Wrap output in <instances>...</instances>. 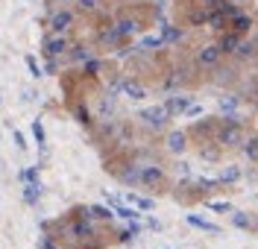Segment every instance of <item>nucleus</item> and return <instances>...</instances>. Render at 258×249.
Returning <instances> with one entry per match:
<instances>
[{
	"label": "nucleus",
	"instance_id": "1",
	"mask_svg": "<svg viewBox=\"0 0 258 249\" xmlns=\"http://www.w3.org/2000/svg\"><path fill=\"white\" fill-rule=\"evenodd\" d=\"M217 144H220V147H241V144H243V126H241V117H238V115L220 117Z\"/></svg>",
	"mask_w": 258,
	"mask_h": 249
},
{
	"label": "nucleus",
	"instance_id": "2",
	"mask_svg": "<svg viewBox=\"0 0 258 249\" xmlns=\"http://www.w3.org/2000/svg\"><path fill=\"white\" fill-rule=\"evenodd\" d=\"M138 117L144 120L147 129H156V132H161V129L167 126V120H170V115H167V109H164V106H147V109L138 112Z\"/></svg>",
	"mask_w": 258,
	"mask_h": 249
},
{
	"label": "nucleus",
	"instance_id": "3",
	"mask_svg": "<svg viewBox=\"0 0 258 249\" xmlns=\"http://www.w3.org/2000/svg\"><path fill=\"white\" fill-rule=\"evenodd\" d=\"M220 59H223V50H220V44H206V47L197 50L194 65L200 67V70H211V67L220 65Z\"/></svg>",
	"mask_w": 258,
	"mask_h": 249
},
{
	"label": "nucleus",
	"instance_id": "4",
	"mask_svg": "<svg viewBox=\"0 0 258 249\" xmlns=\"http://www.w3.org/2000/svg\"><path fill=\"white\" fill-rule=\"evenodd\" d=\"M74 47L71 41H68V35H53L50 33L44 38V44H41V53H44V59H62L68 56V50Z\"/></svg>",
	"mask_w": 258,
	"mask_h": 249
},
{
	"label": "nucleus",
	"instance_id": "5",
	"mask_svg": "<svg viewBox=\"0 0 258 249\" xmlns=\"http://www.w3.org/2000/svg\"><path fill=\"white\" fill-rule=\"evenodd\" d=\"M47 27H50V33H53V35H64L71 27H74V12H71V9H64V6H62V9H56V12L47 18Z\"/></svg>",
	"mask_w": 258,
	"mask_h": 249
},
{
	"label": "nucleus",
	"instance_id": "6",
	"mask_svg": "<svg viewBox=\"0 0 258 249\" xmlns=\"http://www.w3.org/2000/svg\"><path fill=\"white\" fill-rule=\"evenodd\" d=\"M161 106L167 109V115H170V117H179V115H185V112L194 106V97H191V94H173V97L164 100Z\"/></svg>",
	"mask_w": 258,
	"mask_h": 249
},
{
	"label": "nucleus",
	"instance_id": "7",
	"mask_svg": "<svg viewBox=\"0 0 258 249\" xmlns=\"http://www.w3.org/2000/svg\"><path fill=\"white\" fill-rule=\"evenodd\" d=\"M161 182H164V167H159V164L141 167V185L144 188H159Z\"/></svg>",
	"mask_w": 258,
	"mask_h": 249
},
{
	"label": "nucleus",
	"instance_id": "8",
	"mask_svg": "<svg viewBox=\"0 0 258 249\" xmlns=\"http://www.w3.org/2000/svg\"><path fill=\"white\" fill-rule=\"evenodd\" d=\"M220 50H223V56H232V53H238V47L243 44V35L241 33H235V30H229V33L220 35Z\"/></svg>",
	"mask_w": 258,
	"mask_h": 249
},
{
	"label": "nucleus",
	"instance_id": "9",
	"mask_svg": "<svg viewBox=\"0 0 258 249\" xmlns=\"http://www.w3.org/2000/svg\"><path fill=\"white\" fill-rule=\"evenodd\" d=\"M97 41H100L103 47H114V44H120L123 38H120V33H117V24H106V27H100Z\"/></svg>",
	"mask_w": 258,
	"mask_h": 249
},
{
	"label": "nucleus",
	"instance_id": "10",
	"mask_svg": "<svg viewBox=\"0 0 258 249\" xmlns=\"http://www.w3.org/2000/svg\"><path fill=\"white\" fill-rule=\"evenodd\" d=\"M185 147H188V135L182 132V129H173V132H167V152L179 155V152H185Z\"/></svg>",
	"mask_w": 258,
	"mask_h": 249
},
{
	"label": "nucleus",
	"instance_id": "11",
	"mask_svg": "<svg viewBox=\"0 0 258 249\" xmlns=\"http://www.w3.org/2000/svg\"><path fill=\"white\" fill-rule=\"evenodd\" d=\"M120 91H123V97H129V100H144L147 97V88L138 82V79H132V76H126V79H123Z\"/></svg>",
	"mask_w": 258,
	"mask_h": 249
},
{
	"label": "nucleus",
	"instance_id": "12",
	"mask_svg": "<svg viewBox=\"0 0 258 249\" xmlns=\"http://www.w3.org/2000/svg\"><path fill=\"white\" fill-rule=\"evenodd\" d=\"M114 24H117V33H120V38H123V41H126V38H132V35H135L138 30H141V24H138L135 18H129V15L117 18Z\"/></svg>",
	"mask_w": 258,
	"mask_h": 249
},
{
	"label": "nucleus",
	"instance_id": "13",
	"mask_svg": "<svg viewBox=\"0 0 258 249\" xmlns=\"http://www.w3.org/2000/svg\"><path fill=\"white\" fill-rule=\"evenodd\" d=\"M185 220H188V226H194V229H200V232L220 234V226H217V223H211V220H206V217H200V214H188Z\"/></svg>",
	"mask_w": 258,
	"mask_h": 249
},
{
	"label": "nucleus",
	"instance_id": "14",
	"mask_svg": "<svg viewBox=\"0 0 258 249\" xmlns=\"http://www.w3.org/2000/svg\"><path fill=\"white\" fill-rule=\"evenodd\" d=\"M41 194H44V188H41V182H27V185H24V202H27L30 208H35V205H38V199H41Z\"/></svg>",
	"mask_w": 258,
	"mask_h": 249
},
{
	"label": "nucleus",
	"instance_id": "15",
	"mask_svg": "<svg viewBox=\"0 0 258 249\" xmlns=\"http://www.w3.org/2000/svg\"><path fill=\"white\" fill-rule=\"evenodd\" d=\"M123 185H141V167L138 164H126V170H117L114 173Z\"/></svg>",
	"mask_w": 258,
	"mask_h": 249
},
{
	"label": "nucleus",
	"instance_id": "16",
	"mask_svg": "<svg viewBox=\"0 0 258 249\" xmlns=\"http://www.w3.org/2000/svg\"><path fill=\"white\" fill-rule=\"evenodd\" d=\"M161 35H164V44H179L182 38H185V30L182 27H173V24H161Z\"/></svg>",
	"mask_w": 258,
	"mask_h": 249
},
{
	"label": "nucleus",
	"instance_id": "17",
	"mask_svg": "<svg viewBox=\"0 0 258 249\" xmlns=\"http://www.w3.org/2000/svg\"><path fill=\"white\" fill-rule=\"evenodd\" d=\"M30 129H32V138H35V144H38V149H41V152L47 155V132H44V120H38V117H35Z\"/></svg>",
	"mask_w": 258,
	"mask_h": 249
},
{
	"label": "nucleus",
	"instance_id": "18",
	"mask_svg": "<svg viewBox=\"0 0 258 249\" xmlns=\"http://www.w3.org/2000/svg\"><path fill=\"white\" fill-rule=\"evenodd\" d=\"M229 30H235V33H249L252 30V18L249 15H243V12H238L235 18H229Z\"/></svg>",
	"mask_w": 258,
	"mask_h": 249
},
{
	"label": "nucleus",
	"instance_id": "19",
	"mask_svg": "<svg viewBox=\"0 0 258 249\" xmlns=\"http://www.w3.org/2000/svg\"><path fill=\"white\" fill-rule=\"evenodd\" d=\"M74 117H77V123H82L85 129H91V126H94L91 112H88V106H85V103H74Z\"/></svg>",
	"mask_w": 258,
	"mask_h": 249
},
{
	"label": "nucleus",
	"instance_id": "20",
	"mask_svg": "<svg viewBox=\"0 0 258 249\" xmlns=\"http://www.w3.org/2000/svg\"><path fill=\"white\" fill-rule=\"evenodd\" d=\"M68 59H71V62H82V65H85V62H88V59H94V56H91V50L85 47V44H74V47L68 50Z\"/></svg>",
	"mask_w": 258,
	"mask_h": 249
},
{
	"label": "nucleus",
	"instance_id": "21",
	"mask_svg": "<svg viewBox=\"0 0 258 249\" xmlns=\"http://www.w3.org/2000/svg\"><path fill=\"white\" fill-rule=\"evenodd\" d=\"M232 223L243 229V232H249V229H258V223H252V217H246V211H232Z\"/></svg>",
	"mask_w": 258,
	"mask_h": 249
},
{
	"label": "nucleus",
	"instance_id": "22",
	"mask_svg": "<svg viewBox=\"0 0 258 249\" xmlns=\"http://www.w3.org/2000/svg\"><path fill=\"white\" fill-rule=\"evenodd\" d=\"M126 202H129V205H135V208H141V211H153V208H156V202H153V199L138 197V194H132V191L126 194Z\"/></svg>",
	"mask_w": 258,
	"mask_h": 249
},
{
	"label": "nucleus",
	"instance_id": "23",
	"mask_svg": "<svg viewBox=\"0 0 258 249\" xmlns=\"http://www.w3.org/2000/svg\"><path fill=\"white\" fill-rule=\"evenodd\" d=\"M209 9H211V6H209ZM214 9H217L220 15H226V18H235L238 12H241V6H238V3H232V0H217V3H214Z\"/></svg>",
	"mask_w": 258,
	"mask_h": 249
},
{
	"label": "nucleus",
	"instance_id": "24",
	"mask_svg": "<svg viewBox=\"0 0 258 249\" xmlns=\"http://www.w3.org/2000/svg\"><path fill=\"white\" fill-rule=\"evenodd\" d=\"M209 27H211V30H217V33H223L226 27H229V18L220 15V12L211 6V12H209Z\"/></svg>",
	"mask_w": 258,
	"mask_h": 249
},
{
	"label": "nucleus",
	"instance_id": "25",
	"mask_svg": "<svg viewBox=\"0 0 258 249\" xmlns=\"http://www.w3.org/2000/svg\"><path fill=\"white\" fill-rule=\"evenodd\" d=\"M238 103H241V100L235 97V94H223V97L217 100V106H220V112H223V115H235Z\"/></svg>",
	"mask_w": 258,
	"mask_h": 249
},
{
	"label": "nucleus",
	"instance_id": "26",
	"mask_svg": "<svg viewBox=\"0 0 258 249\" xmlns=\"http://www.w3.org/2000/svg\"><path fill=\"white\" fill-rule=\"evenodd\" d=\"M91 217H94V220H112V217H117V214H114L112 205H91Z\"/></svg>",
	"mask_w": 258,
	"mask_h": 249
},
{
	"label": "nucleus",
	"instance_id": "27",
	"mask_svg": "<svg viewBox=\"0 0 258 249\" xmlns=\"http://www.w3.org/2000/svg\"><path fill=\"white\" fill-rule=\"evenodd\" d=\"M241 179V167H235V164H229L220 173V185H232V182H238Z\"/></svg>",
	"mask_w": 258,
	"mask_h": 249
},
{
	"label": "nucleus",
	"instance_id": "28",
	"mask_svg": "<svg viewBox=\"0 0 258 249\" xmlns=\"http://www.w3.org/2000/svg\"><path fill=\"white\" fill-rule=\"evenodd\" d=\"M100 67H103V62H100V59H88V62L82 65V76H88V79H94L97 73H100Z\"/></svg>",
	"mask_w": 258,
	"mask_h": 249
},
{
	"label": "nucleus",
	"instance_id": "29",
	"mask_svg": "<svg viewBox=\"0 0 258 249\" xmlns=\"http://www.w3.org/2000/svg\"><path fill=\"white\" fill-rule=\"evenodd\" d=\"M243 155H246L249 161H258V135L249 138V141H243Z\"/></svg>",
	"mask_w": 258,
	"mask_h": 249
},
{
	"label": "nucleus",
	"instance_id": "30",
	"mask_svg": "<svg viewBox=\"0 0 258 249\" xmlns=\"http://www.w3.org/2000/svg\"><path fill=\"white\" fill-rule=\"evenodd\" d=\"M38 170H41L38 164H35V167H27V170H21V173H18V179H21L24 185H27V182H38Z\"/></svg>",
	"mask_w": 258,
	"mask_h": 249
},
{
	"label": "nucleus",
	"instance_id": "31",
	"mask_svg": "<svg viewBox=\"0 0 258 249\" xmlns=\"http://www.w3.org/2000/svg\"><path fill=\"white\" fill-rule=\"evenodd\" d=\"M24 62H27V70H30L32 79H41V76H44V70H41V67H38V62H35V56H27Z\"/></svg>",
	"mask_w": 258,
	"mask_h": 249
},
{
	"label": "nucleus",
	"instance_id": "32",
	"mask_svg": "<svg viewBox=\"0 0 258 249\" xmlns=\"http://www.w3.org/2000/svg\"><path fill=\"white\" fill-rule=\"evenodd\" d=\"M74 3H77V9H80V12H85V15L97 12V6H100V0H74Z\"/></svg>",
	"mask_w": 258,
	"mask_h": 249
},
{
	"label": "nucleus",
	"instance_id": "33",
	"mask_svg": "<svg viewBox=\"0 0 258 249\" xmlns=\"http://www.w3.org/2000/svg\"><path fill=\"white\" fill-rule=\"evenodd\" d=\"M141 47H147V50H156V47H164V35H147L144 41H141Z\"/></svg>",
	"mask_w": 258,
	"mask_h": 249
},
{
	"label": "nucleus",
	"instance_id": "34",
	"mask_svg": "<svg viewBox=\"0 0 258 249\" xmlns=\"http://www.w3.org/2000/svg\"><path fill=\"white\" fill-rule=\"evenodd\" d=\"M211 211H220V214H232L235 208H232V202H209Z\"/></svg>",
	"mask_w": 258,
	"mask_h": 249
},
{
	"label": "nucleus",
	"instance_id": "35",
	"mask_svg": "<svg viewBox=\"0 0 258 249\" xmlns=\"http://www.w3.org/2000/svg\"><path fill=\"white\" fill-rule=\"evenodd\" d=\"M252 50H255L252 44H246V41H243L241 47H238V53H235V56H238V59H249V56H252Z\"/></svg>",
	"mask_w": 258,
	"mask_h": 249
},
{
	"label": "nucleus",
	"instance_id": "36",
	"mask_svg": "<svg viewBox=\"0 0 258 249\" xmlns=\"http://www.w3.org/2000/svg\"><path fill=\"white\" fill-rule=\"evenodd\" d=\"M38 249H56L53 237H50V234H41V237H38Z\"/></svg>",
	"mask_w": 258,
	"mask_h": 249
},
{
	"label": "nucleus",
	"instance_id": "37",
	"mask_svg": "<svg viewBox=\"0 0 258 249\" xmlns=\"http://www.w3.org/2000/svg\"><path fill=\"white\" fill-rule=\"evenodd\" d=\"M12 141L18 144V149H27V141H24V135L18 132V129H12Z\"/></svg>",
	"mask_w": 258,
	"mask_h": 249
},
{
	"label": "nucleus",
	"instance_id": "38",
	"mask_svg": "<svg viewBox=\"0 0 258 249\" xmlns=\"http://www.w3.org/2000/svg\"><path fill=\"white\" fill-rule=\"evenodd\" d=\"M197 115H203V106H197V103H194L191 109L185 112V117H197Z\"/></svg>",
	"mask_w": 258,
	"mask_h": 249
},
{
	"label": "nucleus",
	"instance_id": "39",
	"mask_svg": "<svg viewBox=\"0 0 258 249\" xmlns=\"http://www.w3.org/2000/svg\"><path fill=\"white\" fill-rule=\"evenodd\" d=\"M147 229H153V232H159V229H161V223L156 220V217H147Z\"/></svg>",
	"mask_w": 258,
	"mask_h": 249
},
{
	"label": "nucleus",
	"instance_id": "40",
	"mask_svg": "<svg viewBox=\"0 0 258 249\" xmlns=\"http://www.w3.org/2000/svg\"><path fill=\"white\" fill-rule=\"evenodd\" d=\"M59 70V59H47V73H56Z\"/></svg>",
	"mask_w": 258,
	"mask_h": 249
},
{
	"label": "nucleus",
	"instance_id": "41",
	"mask_svg": "<svg viewBox=\"0 0 258 249\" xmlns=\"http://www.w3.org/2000/svg\"><path fill=\"white\" fill-rule=\"evenodd\" d=\"M200 152H203V149H200ZM203 155H206V158H209V161H214V158H217V149H206V152H203Z\"/></svg>",
	"mask_w": 258,
	"mask_h": 249
},
{
	"label": "nucleus",
	"instance_id": "42",
	"mask_svg": "<svg viewBox=\"0 0 258 249\" xmlns=\"http://www.w3.org/2000/svg\"><path fill=\"white\" fill-rule=\"evenodd\" d=\"M153 3H156V9H161V6H164V3H167V0H153Z\"/></svg>",
	"mask_w": 258,
	"mask_h": 249
},
{
	"label": "nucleus",
	"instance_id": "43",
	"mask_svg": "<svg viewBox=\"0 0 258 249\" xmlns=\"http://www.w3.org/2000/svg\"><path fill=\"white\" fill-rule=\"evenodd\" d=\"M203 3H206V6H214V3H217V0H203Z\"/></svg>",
	"mask_w": 258,
	"mask_h": 249
},
{
	"label": "nucleus",
	"instance_id": "44",
	"mask_svg": "<svg viewBox=\"0 0 258 249\" xmlns=\"http://www.w3.org/2000/svg\"><path fill=\"white\" fill-rule=\"evenodd\" d=\"M56 3H62V6H64V3H74V0H56Z\"/></svg>",
	"mask_w": 258,
	"mask_h": 249
},
{
	"label": "nucleus",
	"instance_id": "45",
	"mask_svg": "<svg viewBox=\"0 0 258 249\" xmlns=\"http://www.w3.org/2000/svg\"><path fill=\"white\" fill-rule=\"evenodd\" d=\"M164 249H170V246H164Z\"/></svg>",
	"mask_w": 258,
	"mask_h": 249
}]
</instances>
